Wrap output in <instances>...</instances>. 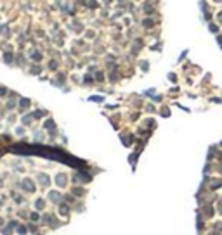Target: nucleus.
<instances>
[{"instance_id":"7ed1b4c3","label":"nucleus","mask_w":222,"mask_h":235,"mask_svg":"<svg viewBox=\"0 0 222 235\" xmlns=\"http://www.w3.org/2000/svg\"><path fill=\"white\" fill-rule=\"evenodd\" d=\"M31 59H36V61H40V59H42V55H40L38 52H33V54H31Z\"/></svg>"},{"instance_id":"20e7f679","label":"nucleus","mask_w":222,"mask_h":235,"mask_svg":"<svg viewBox=\"0 0 222 235\" xmlns=\"http://www.w3.org/2000/svg\"><path fill=\"white\" fill-rule=\"evenodd\" d=\"M219 21H221V22H222V12H221V14H219Z\"/></svg>"},{"instance_id":"f257e3e1","label":"nucleus","mask_w":222,"mask_h":235,"mask_svg":"<svg viewBox=\"0 0 222 235\" xmlns=\"http://www.w3.org/2000/svg\"><path fill=\"white\" fill-rule=\"evenodd\" d=\"M57 183H59V185H64V183H66V175H57Z\"/></svg>"},{"instance_id":"f03ea898","label":"nucleus","mask_w":222,"mask_h":235,"mask_svg":"<svg viewBox=\"0 0 222 235\" xmlns=\"http://www.w3.org/2000/svg\"><path fill=\"white\" fill-rule=\"evenodd\" d=\"M210 31H212V33H217V31H219V26H217V24H210Z\"/></svg>"}]
</instances>
